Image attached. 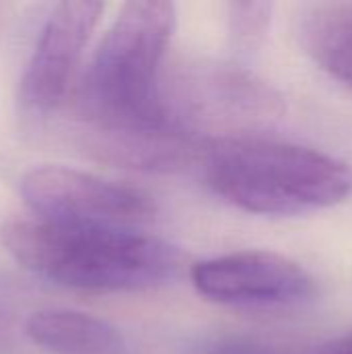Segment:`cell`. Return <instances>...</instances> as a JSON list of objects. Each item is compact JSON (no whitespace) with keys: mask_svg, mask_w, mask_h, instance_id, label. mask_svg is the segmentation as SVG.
I'll use <instances>...</instances> for the list:
<instances>
[{"mask_svg":"<svg viewBox=\"0 0 352 354\" xmlns=\"http://www.w3.org/2000/svg\"><path fill=\"white\" fill-rule=\"evenodd\" d=\"M104 12L102 2H60L48 15L19 85L25 118L44 120L64 102L81 54Z\"/></svg>","mask_w":352,"mask_h":354,"instance_id":"obj_6","label":"cell"},{"mask_svg":"<svg viewBox=\"0 0 352 354\" xmlns=\"http://www.w3.org/2000/svg\"><path fill=\"white\" fill-rule=\"evenodd\" d=\"M191 282L207 301L247 309L290 307L315 295L311 274L274 251H237L199 261L191 268Z\"/></svg>","mask_w":352,"mask_h":354,"instance_id":"obj_7","label":"cell"},{"mask_svg":"<svg viewBox=\"0 0 352 354\" xmlns=\"http://www.w3.org/2000/svg\"><path fill=\"white\" fill-rule=\"evenodd\" d=\"M299 35L305 52L352 89V2L313 6L303 15Z\"/></svg>","mask_w":352,"mask_h":354,"instance_id":"obj_9","label":"cell"},{"mask_svg":"<svg viewBox=\"0 0 352 354\" xmlns=\"http://www.w3.org/2000/svg\"><path fill=\"white\" fill-rule=\"evenodd\" d=\"M201 354H270L268 351L249 344V342H241V340H222V342H214L210 346H205V351Z\"/></svg>","mask_w":352,"mask_h":354,"instance_id":"obj_11","label":"cell"},{"mask_svg":"<svg viewBox=\"0 0 352 354\" xmlns=\"http://www.w3.org/2000/svg\"><path fill=\"white\" fill-rule=\"evenodd\" d=\"M216 195L259 216H301L352 197V166L317 149L255 137L216 143L205 156Z\"/></svg>","mask_w":352,"mask_h":354,"instance_id":"obj_3","label":"cell"},{"mask_svg":"<svg viewBox=\"0 0 352 354\" xmlns=\"http://www.w3.org/2000/svg\"><path fill=\"white\" fill-rule=\"evenodd\" d=\"M21 195L37 220L64 226L139 230L156 214L151 197L143 191L66 166L29 170Z\"/></svg>","mask_w":352,"mask_h":354,"instance_id":"obj_5","label":"cell"},{"mask_svg":"<svg viewBox=\"0 0 352 354\" xmlns=\"http://www.w3.org/2000/svg\"><path fill=\"white\" fill-rule=\"evenodd\" d=\"M272 4L268 2H232L228 4V33L239 54H253L263 46L270 29Z\"/></svg>","mask_w":352,"mask_h":354,"instance_id":"obj_10","label":"cell"},{"mask_svg":"<svg viewBox=\"0 0 352 354\" xmlns=\"http://www.w3.org/2000/svg\"><path fill=\"white\" fill-rule=\"evenodd\" d=\"M168 120L183 133L197 129H247L282 114L280 95L253 73L222 62L183 68L162 89Z\"/></svg>","mask_w":352,"mask_h":354,"instance_id":"obj_4","label":"cell"},{"mask_svg":"<svg viewBox=\"0 0 352 354\" xmlns=\"http://www.w3.org/2000/svg\"><path fill=\"white\" fill-rule=\"evenodd\" d=\"M25 332L33 344L56 354H120L124 351V338L112 324L73 309L35 311L27 319Z\"/></svg>","mask_w":352,"mask_h":354,"instance_id":"obj_8","label":"cell"},{"mask_svg":"<svg viewBox=\"0 0 352 354\" xmlns=\"http://www.w3.org/2000/svg\"><path fill=\"white\" fill-rule=\"evenodd\" d=\"M319 354H352V332L342 336V338H336V340L328 342Z\"/></svg>","mask_w":352,"mask_h":354,"instance_id":"obj_12","label":"cell"},{"mask_svg":"<svg viewBox=\"0 0 352 354\" xmlns=\"http://www.w3.org/2000/svg\"><path fill=\"white\" fill-rule=\"evenodd\" d=\"M176 27L164 0L127 2L100 41L75 108L87 145L104 160L143 170H172L191 156V135L162 106L160 66Z\"/></svg>","mask_w":352,"mask_h":354,"instance_id":"obj_1","label":"cell"},{"mask_svg":"<svg viewBox=\"0 0 352 354\" xmlns=\"http://www.w3.org/2000/svg\"><path fill=\"white\" fill-rule=\"evenodd\" d=\"M6 251L31 274L83 292H139L176 278L183 255L170 243L135 228L10 222Z\"/></svg>","mask_w":352,"mask_h":354,"instance_id":"obj_2","label":"cell"}]
</instances>
